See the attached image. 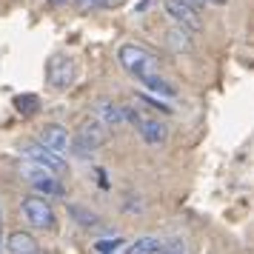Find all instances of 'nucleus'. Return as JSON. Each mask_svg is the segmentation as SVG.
Returning a JSON list of instances; mask_svg holds the SVG:
<instances>
[{
  "instance_id": "1",
  "label": "nucleus",
  "mask_w": 254,
  "mask_h": 254,
  "mask_svg": "<svg viewBox=\"0 0 254 254\" xmlns=\"http://www.w3.org/2000/svg\"><path fill=\"white\" fill-rule=\"evenodd\" d=\"M117 60H120V66H123L128 74H134L137 80H140V77H146V74H157V71H160V58H157V55H151L149 49L134 46V43L120 46Z\"/></svg>"
},
{
  "instance_id": "2",
  "label": "nucleus",
  "mask_w": 254,
  "mask_h": 254,
  "mask_svg": "<svg viewBox=\"0 0 254 254\" xmlns=\"http://www.w3.org/2000/svg\"><path fill=\"white\" fill-rule=\"evenodd\" d=\"M17 174H20L26 183L35 189V191H40V194L63 197V186H60V180L55 177L58 172H52V169H46V166H40V163L26 160V157H23V160L17 163Z\"/></svg>"
},
{
  "instance_id": "3",
  "label": "nucleus",
  "mask_w": 254,
  "mask_h": 254,
  "mask_svg": "<svg viewBox=\"0 0 254 254\" xmlns=\"http://www.w3.org/2000/svg\"><path fill=\"white\" fill-rule=\"evenodd\" d=\"M123 109H126V120L137 128V134H140V140H143V143H149V146H160V143H166V137H169V128L163 126L160 120L143 115V112H137V109H128V106H123Z\"/></svg>"
},
{
  "instance_id": "4",
  "label": "nucleus",
  "mask_w": 254,
  "mask_h": 254,
  "mask_svg": "<svg viewBox=\"0 0 254 254\" xmlns=\"http://www.w3.org/2000/svg\"><path fill=\"white\" fill-rule=\"evenodd\" d=\"M20 214H23V220L29 226H35V229L52 231L58 226L55 208L49 206L43 197H23V200H20Z\"/></svg>"
},
{
  "instance_id": "5",
  "label": "nucleus",
  "mask_w": 254,
  "mask_h": 254,
  "mask_svg": "<svg viewBox=\"0 0 254 254\" xmlns=\"http://www.w3.org/2000/svg\"><path fill=\"white\" fill-rule=\"evenodd\" d=\"M74 60L69 55H63L58 52L55 58L49 60V89H55V92H66L71 83H74Z\"/></svg>"
},
{
  "instance_id": "6",
  "label": "nucleus",
  "mask_w": 254,
  "mask_h": 254,
  "mask_svg": "<svg viewBox=\"0 0 254 254\" xmlns=\"http://www.w3.org/2000/svg\"><path fill=\"white\" fill-rule=\"evenodd\" d=\"M20 154H23L26 160H35V163H40V166H46V169H52V172H58V174L66 172V160L60 157V151L43 146L40 140L37 143H23L20 146Z\"/></svg>"
},
{
  "instance_id": "7",
  "label": "nucleus",
  "mask_w": 254,
  "mask_h": 254,
  "mask_svg": "<svg viewBox=\"0 0 254 254\" xmlns=\"http://www.w3.org/2000/svg\"><path fill=\"white\" fill-rule=\"evenodd\" d=\"M77 143H83L86 149H100L103 143H109V123L100 117H86L80 126H77Z\"/></svg>"
},
{
  "instance_id": "8",
  "label": "nucleus",
  "mask_w": 254,
  "mask_h": 254,
  "mask_svg": "<svg viewBox=\"0 0 254 254\" xmlns=\"http://www.w3.org/2000/svg\"><path fill=\"white\" fill-rule=\"evenodd\" d=\"M163 9H166V14H169L172 20H177L180 26L191 29V32H200V29H203L197 9L189 6V3H183V0H163Z\"/></svg>"
},
{
  "instance_id": "9",
  "label": "nucleus",
  "mask_w": 254,
  "mask_h": 254,
  "mask_svg": "<svg viewBox=\"0 0 254 254\" xmlns=\"http://www.w3.org/2000/svg\"><path fill=\"white\" fill-rule=\"evenodd\" d=\"M37 140H40L43 146H49V149L60 151V154L71 146V143H69V131H66L63 126H55V123H52V126H46V128H40Z\"/></svg>"
},
{
  "instance_id": "10",
  "label": "nucleus",
  "mask_w": 254,
  "mask_h": 254,
  "mask_svg": "<svg viewBox=\"0 0 254 254\" xmlns=\"http://www.w3.org/2000/svg\"><path fill=\"white\" fill-rule=\"evenodd\" d=\"M94 115L100 117V120H106L109 126H120V123H126V109L123 106L112 103V100H97L94 103Z\"/></svg>"
},
{
  "instance_id": "11",
  "label": "nucleus",
  "mask_w": 254,
  "mask_h": 254,
  "mask_svg": "<svg viewBox=\"0 0 254 254\" xmlns=\"http://www.w3.org/2000/svg\"><path fill=\"white\" fill-rule=\"evenodd\" d=\"M6 252L9 254H35L37 243H35V237L26 234V231H12V234L6 237Z\"/></svg>"
},
{
  "instance_id": "12",
  "label": "nucleus",
  "mask_w": 254,
  "mask_h": 254,
  "mask_svg": "<svg viewBox=\"0 0 254 254\" xmlns=\"http://www.w3.org/2000/svg\"><path fill=\"white\" fill-rule=\"evenodd\" d=\"M166 46L172 52H189L191 49V37H189V29L180 26V29H169L166 32Z\"/></svg>"
},
{
  "instance_id": "13",
  "label": "nucleus",
  "mask_w": 254,
  "mask_h": 254,
  "mask_svg": "<svg viewBox=\"0 0 254 254\" xmlns=\"http://www.w3.org/2000/svg\"><path fill=\"white\" fill-rule=\"evenodd\" d=\"M66 211H69L71 220H77V226H83V229H94V226H100V217H97L94 211H89V208L69 203V206H66Z\"/></svg>"
},
{
  "instance_id": "14",
  "label": "nucleus",
  "mask_w": 254,
  "mask_h": 254,
  "mask_svg": "<svg viewBox=\"0 0 254 254\" xmlns=\"http://www.w3.org/2000/svg\"><path fill=\"white\" fill-rule=\"evenodd\" d=\"M140 83H143L149 92H154V94H163V97H174V86H172L169 80H163L160 71H157V74H146V77H140Z\"/></svg>"
},
{
  "instance_id": "15",
  "label": "nucleus",
  "mask_w": 254,
  "mask_h": 254,
  "mask_svg": "<svg viewBox=\"0 0 254 254\" xmlns=\"http://www.w3.org/2000/svg\"><path fill=\"white\" fill-rule=\"evenodd\" d=\"M160 246L163 240H157V237H140L126 249V254H151V252H160Z\"/></svg>"
},
{
  "instance_id": "16",
  "label": "nucleus",
  "mask_w": 254,
  "mask_h": 254,
  "mask_svg": "<svg viewBox=\"0 0 254 254\" xmlns=\"http://www.w3.org/2000/svg\"><path fill=\"white\" fill-rule=\"evenodd\" d=\"M14 109L20 115H35L37 109H40V97L37 94H17L14 97Z\"/></svg>"
},
{
  "instance_id": "17",
  "label": "nucleus",
  "mask_w": 254,
  "mask_h": 254,
  "mask_svg": "<svg viewBox=\"0 0 254 254\" xmlns=\"http://www.w3.org/2000/svg\"><path fill=\"white\" fill-rule=\"evenodd\" d=\"M160 252L163 254H186V243L180 237H169V240H163Z\"/></svg>"
},
{
  "instance_id": "18",
  "label": "nucleus",
  "mask_w": 254,
  "mask_h": 254,
  "mask_svg": "<svg viewBox=\"0 0 254 254\" xmlns=\"http://www.w3.org/2000/svg\"><path fill=\"white\" fill-rule=\"evenodd\" d=\"M120 243H123L120 237H112V240H97V243H94V252H97V254H115V249L120 246Z\"/></svg>"
},
{
  "instance_id": "19",
  "label": "nucleus",
  "mask_w": 254,
  "mask_h": 254,
  "mask_svg": "<svg viewBox=\"0 0 254 254\" xmlns=\"http://www.w3.org/2000/svg\"><path fill=\"white\" fill-rule=\"evenodd\" d=\"M137 100H143L146 106H151V109H157V112H163V115L169 112V106H163V103H157V100H151L149 94H137Z\"/></svg>"
},
{
  "instance_id": "20",
  "label": "nucleus",
  "mask_w": 254,
  "mask_h": 254,
  "mask_svg": "<svg viewBox=\"0 0 254 254\" xmlns=\"http://www.w3.org/2000/svg\"><path fill=\"white\" fill-rule=\"evenodd\" d=\"M100 3H106V0H77L80 9H92V6H100Z\"/></svg>"
},
{
  "instance_id": "21",
  "label": "nucleus",
  "mask_w": 254,
  "mask_h": 254,
  "mask_svg": "<svg viewBox=\"0 0 254 254\" xmlns=\"http://www.w3.org/2000/svg\"><path fill=\"white\" fill-rule=\"evenodd\" d=\"M183 3H189V6H194V9H200V6H203L206 0H183Z\"/></svg>"
},
{
  "instance_id": "22",
  "label": "nucleus",
  "mask_w": 254,
  "mask_h": 254,
  "mask_svg": "<svg viewBox=\"0 0 254 254\" xmlns=\"http://www.w3.org/2000/svg\"><path fill=\"white\" fill-rule=\"evenodd\" d=\"M120 3H123V0H106L103 6H109V9H115V6H120Z\"/></svg>"
},
{
  "instance_id": "23",
  "label": "nucleus",
  "mask_w": 254,
  "mask_h": 254,
  "mask_svg": "<svg viewBox=\"0 0 254 254\" xmlns=\"http://www.w3.org/2000/svg\"><path fill=\"white\" fill-rule=\"evenodd\" d=\"M3 249H6V240H3V231H0V254H3Z\"/></svg>"
},
{
  "instance_id": "24",
  "label": "nucleus",
  "mask_w": 254,
  "mask_h": 254,
  "mask_svg": "<svg viewBox=\"0 0 254 254\" xmlns=\"http://www.w3.org/2000/svg\"><path fill=\"white\" fill-rule=\"evenodd\" d=\"M63 3H66V0H52V6H63Z\"/></svg>"
},
{
  "instance_id": "25",
  "label": "nucleus",
  "mask_w": 254,
  "mask_h": 254,
  "mask_svg": "<svg viewBox=\"0 0 254 254\" xmlns=\"http://www.w3.org/2000/svg\"><path fill=\"white\" fill-rule=\"evenodd\" d=\"M0 226H3V211H0Z\"/></svg>"
},
{
  "instance_id": "26",
  "label": "nucleus",
  "mask_w": 254,
  "mask_h": 254,
  "mask_svg": "<svg viewBox=\"0 0 254 254\" xmlns=\"http://www.w3.org/2000/svg\"><path fill=\"white\" fill-rule=\"evenodd\" d=\"M214 3H226V0H214Z\"/></svg>"
},
{
  "instance_id": "27",
  "label": "nucleus",
  "mask_w": 254,
  "mask_h": 254,
  "mask_svg": "<svg viewBox=\"0 0 254 254\" xmlns=\"http://www.w3.org/2000/svg\"><path fill=\"white\" fill-rule=\"evenodd\" d=\"M35 254H37V252H35Z\"/></svg>"
}]
</instances>
